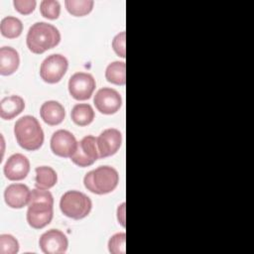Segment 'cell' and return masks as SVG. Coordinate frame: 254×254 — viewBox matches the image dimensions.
<instances>
[{
  "label": "cell",
  "mask_w": 254,
  "mask_h": 254,
  "mask_svg": "<svg viewBox=\"0 0 254 254\" xmlns=\"http://www.w3.org/2000/svg\"><path fill=\"white\" fill-rule=\"evenodd\" d=\"M14 134L20 147L28 151L38 150L44 143V131L36 117L31 115H25L16 121Z\"/></svg>",
  "instance_id": "obj_3"
},
{
  "label": "cell",
  "mask_w": 254,
  "mask_h": 254,
  "mask_svg": "<svg viewBox=\"0 0 254 254\" xmlns=\"http://www.w3.org/2000/svg\"><path fill=\"white\" fill-rule=\"evenodd\" d=\"M58 182L56 171L48 166H41L36 168V188L49 190L53 188Z\"/></svg>",
  "instance_id": "obj_18"
},
{
  "label": "cell",
  "mask_w": 254,
  "mask_h": 254,
  "mask_svg": "<svg viewBox=\"0 0 254 254\" xmlns=\"http://www.w3.org/2000/svg\"><path fill=\"white\" fill-rule=\"evenodd\" d=\"M39 246L45 254H62L67 250L68 240L61 230L50 229L41 235Z\"/></svg>",
  "instance_id": "obj_11"
},
{
  "label": "cell",
  "mask_w": 254,
  "mask_h": 254,
  "mask_svg": "<svg viewBox=\"0 0 254 254\" xmlns=\"http://www.w3.org/2000/svg\"><path fill=\"white\" fill-rule=\"evenodd\" d=\"M99 158L96 138L92 135L83 137L78 143L71 161L78 167L84 168L92 165Z\"/></svg>",
  "instance_id": "obj_8"
},
{
  "label": "cell",
  "mask_w": 254,
  "mask_h": 254,
  "mask_svg": "<svg viewBox=\"0 0 254 254\" xmlns=\"http://www.w3.org/2000/svg\"><path fill=\"white\" fill-rule=\"evenodd\" d=\"M125 40H126V33L125 31H122L119 34H117L112 41V48L114 52L116 53V55H118L121 58L126 57V49H125L126 41Z\"/></svg>",
  "instance_id": "obj_26"
},
{
  "label": "cell",
  "mask_w": 254,
  "mask_h": 254,
  "mask_svg": "<svg viewBox=\"0 0 254 254\" xmlns=\"http://www.w3.org/2000/svg\"><path fill=\"white\" fill-rule=\"evenodd\" d=\"M13 4L18 12L27 15L34 11L37 2L35 0H14Z\"/></svg>",
  "instance_id": "obj_27"
},
{
  "label": "cell",
  "mask_w": 254,
  "mask_h": 254,
  "mask_svg": "<svg viewBox=\"0 0 254 254\" xmlns=\"http://www.w3.org/2000/svg\"><path fill=\"white\" fill-rule=\"evenodd\" d=\"M67 67L68 62L64 56L53 54L47 57L41 64L40 75L48 83H57L64 75Z\"/></svg>",
  "instance_id": "obj_6"
},
{
  "label": "cell",
  "mask_w": 254,
  "mask_h": 254,
  "mask_svg": "<svg viewBox=\"0 0 254 254\" xmlns=\"http://www.w3.org/2000/svg\"><path fill=\"white\" fill-rule=\"evenodd\" d=\"M20 57L18 52L12 47H2L0 49V73L10 75L19 67Z\"/></svg>",
  "instance_id": "obj_16"
},
{
  "label": "cell",
  "mask_w": 254,
  "mask_h": 254,
  "mask_svg": "<svg viewBox=\"0 0 254 254\" xmlns=\"http://www.w3.org/2000/svg\"><path fill=\"white\" fill-rule=\"evenodd\" d=\"M99 158H106L114 155L122 143V135L118 129L108 128L103 130L96 138Z\"/></svg>",
  "instance_id": "obj_12"
},
{
  "label": "cell",
  "mask_w": 254,
  "mask_h": 254,
  "mask_svg": "<svg viewBox=\"0 0 254 254\" xmlns=\"http://www.w3.org/2000/svg\"><path fill=\"white\" fill-rule=\"evenodd\" d=\"M30 172V162L26 156L20 153L10 156L4 165V174L10 181H21Z\"/></svg>",
  "instance_id": "obj_13"
},
{
  "label": "cell",
  "mask_w": 254,
  "mask_h": 254,
  "mask_svg": "<svg viewBox=\"0 0 254 254\" xmlns=\"http://www.w3.org/2000/svg\"><path fill=\"white\" fill-rule=\"evenodd\" d=\"M54 215V197L48 190L34 189L28 203L27 221L35 229H41L50 224Z\"/></svg>",
  "instance_id": "obj_1"
},
{
  "label": "cell",
  "mask_w": 254,
  "mask_h": 254,
  "mask_svg": "<svg viewBox=\"0 0 254 254\" xmlns=\"http://www.w3.org/2000/svg\"><path fill=\"white\" fill-rule=\"evenodd\" d=\"M72 121L78 126H86L94 119V110L87 103H77L70 112Z\"/></svg>",
  "instance_id": "obj_19"
},
{
  "label": "cell",
  "mask_w": 254,
  "mask_h": 254,
  "mask_svg": "<svg viewBox=\"0 0 254 254\" xmlns=\"http://www.w3.org/2000/svg\"><path fill=\"white\" fill-rule=\"evenodd\" d=\"M0 31L4 37L8 39H14L21 35L23 31V24L17 17L7 16L1 20Z\"/></svg>",
  "instance_id": "obj_21"
},
{
  "label": "cell",
  "mask_w": 254,
  "mask_h": 254,
  "mask_svg": "<svg viewBox=\"0 0 254 254\" xmlns=\"http://www.w3.org/2000/svg\"><path fill=\"white\" fill-rule=\"evenodd\" d=\"M95 87L94 77L87 72H75L68 80V92L76 100L90 98Z\"/></svg>",
  "instance_id": "obj_7"
},
{
  "label": "cell",
  "mask_w": 254,
  "mask_h": 254,
  "mask_svg": "<svg viewBox=\"0 0 254 254\" xmlns=\"http://www.w3.org/2000/svg\"><path fill=\"white\" fill-rule=\"evenodd\" d=\"M25 108V101L19 95H10L0 101V116L3 119L11 120L20 114Z\"/></svg>",
  "instance_id": "obj_17"
},
{
  "label": "cell",
  "mask_w": 254,
  "mask_h": 254,
  "mask_svg": "<svg viewBox=\"0 0 254 254\" xmlns=\"http://www.w3.org/2000/svg\"><path fill=\"white\" fill-rule=\"evenodd\" d=\"M77 143L72 133L67 130L60 129L52 135L51 150L59 157L70 158L77 148Z\"/></svg>",
  "instance_id": "obj_9"
},
{
  "label": "cell",
  "mask_w": 254,
  "mask_h": 254,
  "mask_svg": "<svg viewBox=\"0 0 254 254\" xmlns=\"http://www.w3.org/2000/svg\"><path fill=\"white\" fill-rule=\"evenodd\" d=\"M94 2L92 0H65L66 10L73 16L81 17L90 13Z\"/></svg>",
  "instance_id": "obj_22"
},
{
  "label": "cell",
  "mask_w": 254,
  "mask_h": 254,
  "mask_svg": "<svg viewBox=\"0 0 254 254\" xmlns=\"http://www.w3.org/2000/svg\"><path fill=\"white\" fill-rule=\"evenodd\" d=\"M92 207L91 199L83 192L78 190H67L60 200L62 212L72 219H82L86 217Z\"/></svg>",
  "instance_id": "obj_5"
},
{
  "label": "cell",
  "mask_w": 254,
  "mask_h": 254,
  "mask_svg": "<svg viewBox=\"0 0 254 254\" xmlns=\"http://www.w3.org/2000/svg\"><path fill=\"white\" fill-rule=\"evenodd\" d=\"M31 190L24 184H11L4 191L5 202L12 208H22L30 201Z\"/></svg>",
  "instance_id": "obj_14"
},
{
  "label": "cell",
  "mask_w": 254,
  "mask_h": 254,
  "mask_svg": "<svg viewBox=\"0 0 254 254\" xmlns=\"http://www.w3.org/2000/svg\"><path fill=\"white\" fill-rule=\"evenodd\" d=\"M118 183V172L110 166H100L88 172L83 178L84 187L96 194H105L113 191Z\"/></svg>",
  "instance_id": "obj_4"
},
{
  "label": "cell",
  "mask_w": 254,
  "mask_h": 254,
  "mask_svg": "<svg viewBox=\"0 0 254 254\" xmlns=\"http://www.w3.org/2000/svg\"><path fill=\"white\" fill-rule=\"evenodd\" d=\"M19 251V242L11 234L0 235V254H16Z\"/></svg>",
  "instance_id": "obj_24"
},
{
  "label": "cell",
  "mask_w": 254,
  "mask_h": 254,
  "mask_svg": "<svg viewBox=\"0 0 254 254\" xmlns=\"http://www.w3.org/2000/svg\"><path fill=\"white\" fill-rule=\"evenodd\" d=\"M41 14L48 19H58L61 13V4L57 0H43L40 3Z\"/></svg>",
  "instance_id": "obj_23"
},
{
  "label": "cell",
  "mask_w": 254,
  "mask_h": 254,
  "mask_svg": "<svg viewBox=\"0 0 254 254\" xmlns=\"http://www.w3.org/2000/svg\"><path fill=\"white\" fill-rule=\"evenodd\" d=\"M105 77L111 83L124 85L126 83V64L119 61L109 64L105 69Z\"/></svg>",
  "instance_id": "obj_20"
},
{
  "label": "cell",
  "mask_w": 254,
  "mask_h": 254,
  "mask_svg": "<svg viewBox=\"0 0 254 254\" xmlns=\"http://www.w3.org/2000/svg\"><path fill=\"white\" fill-rule=\"evenodd\" d=\"M125 232H119L110 237L108 241V250L111 254H124L125 253Z\"/></svg>",
  "instance_id": "obj_25"
},
{
  "label": "cell",
  "mask_w": 254,
  "mask_h": 254,
  "mask_svg": "<svg viewBox=\"0 0 254 254\" xmlns=\"http://www.w3.org/2000/svg\"><path fill=\"white\" fill-rule=\"evenodd\" d=\"M117 219L120 224L125 227V202H122L117 208Z\"/></svg>",
  "instance_id": "obj_28"
},
{
  "label": "cell",
  "mask_w": 254,
  "mask_h": 254,
  "mask_svg": "<svg viewBox=\"0 0 254 254\" xmlns=\"http://www.w3.org/2000/svg\"><path fill=\"white\" fill-rule=\"evenodd\" d=\"M40 114L45 123L53 126L64 121L65 111L60 102L56 100H48L42 104Z\"/></svg>",
  "instance_id": "obj_15"
},
{
  "label": "cell",
  "mask_w": 254,
  "mask_h": 254,
  "mask_svg": "<svg viewBox=\"0 0 254 254\" xmlns=\"http://www.w3.org/2000/svg\"><path fill=\"white\" fill-rule=\"evenodd\" d=\"M93 103L99 112L109 115L116 113L120 109L122 98L117 90L110 87H102L95 93Z\"/></svg>",
  "instance_id": "obj_10"
},
{
  "label": "cell",
  "mask_w": 254,
  "mask_h": 254,
  "mask_svg": "<svg viewBox=\"0 0 254 254\" xmlns=\"http://www.w3.org/2000/svg\"><path fill=\"white\" fill-rule=\"evenodd\" d=\"M60 41L61 34L58 28L47 22L33 24L26 38L27 47L34 54H43L58 46Z\"/></svg>",
  "instance_id": "obj_2"
}]
</instances>
